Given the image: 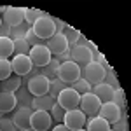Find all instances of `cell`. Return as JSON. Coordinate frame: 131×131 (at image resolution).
<instances>
[{"label": "cell", "mask_w": 131, "mask_h": 131, "mask_svg": "<svg viewBox=\"0 0 131 131\" xmlns=\"http://www.w3.org/2000/svg\"><path fill=\"white\" fill-rule=\"evenodd\" d=\"M28 28H31V26L26 23V21L21 23V25H18V26H14V28H10L9 39H12V40H16V39H25V35H26Z\"/></svg>", "instance_id": "cell-24"}, {"label": "cell", "mask_w": 131, "mask_h": 131, "mask_svg": "<svg viewBox=\"0 0 131 131\" xmlns=\"http://www.w3.org/2000/svg\"><path fill=\"white\" fill-rule=\"evenodd\" d=\"M88 121V117H86V114L79 108H75V110H68L65 114V117H63V124L68 128L70 131H75V129H82L84 128V124Z\"/></svg>", "instance_id": "cell-8"}, {"label": "cell", "mask_w": 131, "mask_h": 131, "mask_svg": "<svg viewBox=\"0 0 131 131\" xmlns=\"http://www.w3.org/2000/svg\"><path fill=\"white\" fill-rule=\"evenodd\" d=\"M10 67H12L14 75H19L21 77V75H26L33 68V63H31L30 56H26V54H16L10 60Z\"/></svg>", "instance_id": "cell-12"}, {"label": "cell", "mask_w": 131, "mask_h": 131, "mask_svg": "<svg viewBox=\"0 0 131 131\" xmlns=\"http://www.w3.org/2000/svg\"><path fill=\"white\" fill-rule=\"evenodd\" d=\"M14 56V40L9 37H0V60H9Z\"/></svg>", "instance_id": "cell-19"}, {"label": "cell", "mask_w": 131, "mask_h": 131, "mask_svg": "<svg viewBox=\"0 0 131 131\" xmlns=\"http://www.w3.org/2000/svg\"><path fill=\"white\" fill-rule=\"evenodd\" d=\"M5 9H7V7H0V12H5Z\"/></svg>", "instance_id": "cell-39"}, {"label": "cell", "mask_w": 131, "mask_h": 131, "mask_svg": "<svg viewBox=\"0 0 131 131\" xmlns=\"http://www.w3.org/2000/svg\"><path fill=\"white\" fill-rule=\"evenodd\" d=\"M18 105V98L14 93H7V91H0V114L14 110V107Z\"/></svg>", "instance_id": "cell-17"}, {"label": "cell", "mask_w": 131, "mask_h": 131, "mask_svg": "<svg viewBox=\"0 0 131 131\" xmlns=\"http://www.w3.org/2000/svg\"><path fill=\"white\" fill-rule=\"evenodd\" d=\"M56 103L60 105L61 108H65V110H75V108H79V103H81V94L77 93V91H73L68 86L67 89H63L58 94V98H56Z\"/></svg>", "instance_id": "cell-4"}, {"label": "cell", "mask_w": 131, "mask_h": 131, "mask_svg": "<svg viewBox=\"0 0 131 131\" xmlns=\"http://www.w3.org/2000/svg\"><path fill=\"white\" fill-rule=\"evenodd\" d=\"M56 60L60 61V63L70 61V49H68V51H65V52H61V54H58V56H56Z\"/></svg>", "instance_id": "cell-36"}, {"label": "cell", "mask_w": 131, "mask_h": 131, "mask_svg": "<svg viewBox=\"0 0 131 131\" xmlns=\"http://www.w3.org/2000/svg\"><path fill=\"white\" fill-rule=\"evenodd\" d=\"M46 47L49 49V52L52 54V58H56L58 54H61V52L70 49V46H68V42H67V39H65L63 33H54L51 39H47V40H46Z\"/></svg>", "instance_id": "cell-10"}, {"label": "cell", "mask_w": 131, "mask_h": 131, "mask_svg": "<svg viewBox=\"0 0 131 131\" xmlns=\"http://www.w3.org/2000/svg\"><path fill=\"white\" fill-rule=\"evenodd\" d=\"M25 131H35V129H31V128H28V129H25Z\"/></svg>", "instance_id": "cell-40"}, {"label": "cell", "mask_w": 131, "mask_h": 131, "mask_svg": "<svg viewBox=\"0 0 131 131\" xmlns=\"http://www.w3.org/2000/svg\"><path fill=\"white\" fill-rule=\"evenodd\" d=\"M58 68H60V61L56 60V58H52L46 67H42L40 75H44V77L49 79V81H54V79L58 77Z\"/></svg>", "instance_id": "cell-21"}, {"label": "cell", "mask_w": 131, "mask_h": 131, "mask_svg": "<svg viewBox=\"0 0 131 131\" xmlns=\"http://www.w3.org/2000/svg\"><path fill=\"white\" fill-rule=\"evenodd\" d=\"M49 79H46L44 75H33L28 79L26 82V89L28 93H31L33 96H42V94H47L49 93Z\"/></svg>", "instance_id": "cell-6"}, {"label": "cell", "mask_w": 131, "mask_h": 131, "mask_svg": "<svg viewBox=\"0 0 131 131\" xmlns=\"http://www.w3.org/2000/svg\"><path fill=\"white\" fill-rule=\"evenodd\" d=\"M70 88H72L73 91H77L79 94H84V93H89V91H91V86H89L86 81H84L82 77H81V79H77L73 84H70Z\"/></svg>", "instance_id": "cell-30"}, {"label": "cell", "mask_w": 131, "mask_h": 131, "mask_svg": "<svg viewBox=\"0 0 131 131\" xmlns=\"http://www.w3.org/2000/svg\"><path fill=\"white\" fill-rule=\"evenodd\" d=\"M63 35H65V39H67V42H68V46H73V44H77V42L81 40V31L77 30V28H73V26H65V30L61 31Z\"/></svg>", "instance_id": "cell-23"}, {"label": "cell", "mask_w": 131, "mask_h": 131, "mask_svg": "<svg viewBox=\"0 0 131 131\" xmlns=\"http://www.w3.org/2000/svg\"><path fill=\"white\" fill-rule=\"evenodd\" d=\"M30 46H28V42L25 40V39H16L14 40V56L16 54H30Z\"/></svg>", "instance_id": "cell-27"}, {"label": "cell", "mask_w": 131, "mask_h": 131, "mask_svg": "<svg viewBox=\"0 0 131 131\" xmlns=\"http://www.w3.org/2000/svg\"><path fill=\"white\" fill-rule=\"evenodd\" d=\"M70 60L75 65H79L81 70H82L86 65H89L91 61H94V58H93L91 47H88L86 44H73L72 49H70Z\"/></svg>", "instance_id": "cell-3"}, {"label": "cell", "mask_w": 131, "mask_h": 131, "mask_svg": "<svg viewBox=\"0 0 131 131\" xmlns=\"http://www.w3.org/2000/svg\"><path fill=\"white\" fill-rule=\"evenodd\" d=\"M30 117H31L30 107H23V108H18V110L14 112V117H12L10 121L14 122L16 128H19L21 131H25V129L30 128Z\"/></svg>", "instance_id": "cell-16"}, {"label": "cell", "mask_w": 131, "mask_h": 131, "mask_svg": "<svg viewBox=\"0 0 131 131\" xmlns=\"http://www.w3.org/2000/svg\"><path fill=\"white\" fill-rule=\"evenodd\" d=\"M51 131H70V129H68L65 124H56V126H54V128H52Z\"/></svg>", "instance_id": "cell-38"}, {"label": "cell", "mask_w": 131, "mask_h": 131, "mask_svg": "<svg viewBox=\"0 0 131 131\" xmlns=\"http://www.w3.org/2000/svg\"><path fill=\"white\" fill-rule=\"evenodd\" d=\"M110 129H112V126L100 115L89 119L88 126H86V131H110Z\"/></svg>", "instance_id": "cell-20"}, {"label": "cell", "mask_w": 131, "mask_h": 131, "mask_svg": "<svg viewBox=\"0 0 131 131\" xmlns=\"http://www.w3.org/2000/svg\"><path fill=\"white\" fill-rule=\"evenodd\" d=\"M81 75H82V79L93 88V86H98V84H101V82L105 81L107 68L101 63H98V61H91L89 65H86L81 70Z\"/></svg>", "instance_id": "cell-1"}, {"label": "cell", "mask_w": 131, "mask_h": 131, "mask_svg": "<svg viewBox=\"0 0 131 131\" xmlns=\"http://www.w3.org/2000/svg\"><path fill=\"white\" fill-rule=\"evenodd\" d=\"M112 131H128V121L126 115H121V119L117 122H114V129Z\"/></svg>", "instance_id": "cell-33"}, {"label": "cell", "mask_w": 131, "mask_h": 131, "mask_svg": "<svg viewBox=\"0 0 131 131\" xmlns=\"http://www.w3.org/2000/svg\"><path fill=\"white\" fill-rule=\"evenodd\" d=\"M31 30H33V33L39 37V39H42V40H47V39H51L56 31H54V23H52V16H44V18H40V19H37L33 25H31Z\"/></svg>", "instance_id": "cell-5"}, {"label": "cell", "mask_w": 131, "mask_h": 131, "mask_svg": "<svg viewBox=\"0 0 131 131\" xmlns=\"http://www.w3.org/2000/svg\"><path fill=\"white\" fill-rule=\"evenodd\" d=\"M25 40L28 42V46H30V47H35V46H46V40L39 39V37L33 33V30H31V28H28L26 35H25Z\"/></svg>", "instance_id": "cell-29"}, {"label": "cell", "mask_w": 131, "mask_h": 131, "mask_svg": "<svg viewBox=\"0 0 131 131\" xmlns=\"http://www.w3.org/2000/svg\"><path fill=\"white\" fill-rule=\"evenodd\" d=\"M110 131H112V129H110Z\"/></svg>", "instance_id": "cell-43"}, {"label": "cell", "mask_w": 131, "mask_h": 131, "mask_svg": "<svg viewBox=\"0 0 131 131\" xmlns=\"http://www.w3.org/2000/svg\"><path fill=\"white\" fill-rule=\"evenodd\" d=\"M21 86V77L19 75H10L5 81L0 82V89L7 91V93H16V89H19Z\"/></svg>", "instance_id": "cell-22"}, {"label": "cell", "mask_w": 131, "mask_h": 131, "mask_svg": "<svg viewBox=\"0 0 131 131\" xmlns=\"http://www.w3.org/2000/svg\"><path fill=\"white\" fill-rule=\"evenodd\" d=\"M67 88H68V86H67L65 82H61L60 79H54V81L49 82V93H47V94L52 96V98L56 100V98H58V94H60L63 89H67Z\"/></svg>", "instance_id": "cell-25"}, {"label": "cell", "mask_w": 131, "mask_h": 131, "mask_svg": "<svg viewBox=\"0 0 131 131\" xmlns=\"http://www.w3.org/2000/svg\"><path fill=\"white\" fill-rule=\"evenodd\" d=\"M44 16H47V12H42V10L39 9H28L26 7V12H25V21L28 23V25H33L37 19H40V18H44Z\"/></svg>", "instance_id": "cell-26"}, {"label": "cell", "mask_w": 131, "mask_h": 131, "mask_svg": "<svg viewBox=\"0 0 131 131\" xmlns=\"http://www.w3.org/2000/svg\"><path fill=\"white\" fill-rule=\"evenodd\" d=\"M52 124V117H51L49 112L44 110H35L31 112L30 117V128L35 131H47Z\"/></svg>", "instance_id": "cell-9"}, {"label": "cell", "mask_w": 131, "mask_h": 131, "mask_svg": "<svg viewBox=\"0 0 131 131\" xmlns=\"http://www.w3.org/2000/svg\"><path fill=\"white\" fill-rule=\"evenodd\" d=\"M98 115L103 117L108 124H114V122H117L119 119H121L122 112L114 101H108V103H101L100 110H98Z\"/></svg>", "instance_id": "cell-13"}, {"label": "cell", "mask_w": 131, "mask_h": 131, "mask_svg": "<svg viewBox=\"0 0 131 131\" xmlns=\"http://www.w3.org/2000/svg\"><path fill=\"white\" fill-rule=\"evenodd\" d=\"M101 107V101L96 98V94L93 93H84L81 94V103H79V110H82L86 115H96Z\"/></svg>", "instance_id": "cell-7"}, {"label": "cell", "mask_w": 131, "mask_h": 131, "mask_svg": "<svg viewBox=\"0 0 131 131\" xmlns=\"http://www.w3.org/2000/svg\"><path fill=\"white\" fill-rule=\"evenodd\" d=\"M52 23H54V31H56V33H61V31L65 30V26H67V25L61 19H58V18H52Z\"/></svg>", "instance_id": "cell-35"}, {"label": "cell", "mask_w": 131, "mask_h": 131, "mask_svg": "<svg viewBox=\"0 0 131 131\" xmlns=\"http://www.w3.org/2000/svg\"><path fill=\"white\" fill-rule=\"evenodd\" d=\"M91 93L96 94V98H98L101 103H108V101L114 100L115 88H112V84L101 82V84H98V86H93V88H91Z\"/></svg>", "instance_id": "cell-15"}, {"label": "cell", "mask_w": 131, "mask_h": 131, "mask_svg": "<svg viewBox=\"0 0 131 131\" xmlns=\"http://www.w3.org/2000/svg\"><path fill=\"white\" fill-rule=\"evenodd\" d=\"M75 131H86V129H84V128H82V129H75Z\"/></svg>", "instance_id": "cell-41"}, {"label": "cell", "mask_w": 131, "mask_h": 131, "mask_svg": "<svg viewBox=\"0 0 131 131\" xmlns=\"http://www.w3.org/2000/svg\"><path fill=\"white\" fill-rule=\"evenodd\" d=\"M30 60L33 63V67H46L51 60H52V54L49 52V49L46 46H35L30 49Z\"/></svg>", "instance_id": "cell-11"}, {"label": "cell", "mask_w": 131, "mask_h": 131, "mask_svg": "<svg viewBox=\"0 0 131 131\" xmlns=\"http://www.w3.org/2000/svg\"><path fill=\"white\" fill-rule=\"evenodd\" d=\"M114 103L121 108V112H126V100H124V91L121 88H115V94H114Z\"/></svg>", "instance_id": "cell-32"}, {"label": "cell", "mask_w": 131, "mask_h": 131, "mask_svg": "<svg viewBox=\"0 0 131 131\" xmlns=\"http://www.w3.org/2000/svg\"><path fill=\"white\" fill-rule=\"evenodd\" d=\"M61 82H65L67 86H70L77 79H81V67L75 65L73 61H65V63H60V68H58V77Z\"/></svg>", "instance_id": "cell-2"}, {"label": "cell", "mask_w": 131, "mask_h": 131, "mask_svg": "<svg viewBox=\"0 0 131 131\" xmlns=\"http://www.w3.org/2000/svg\"><path fill=\"white\" fill-rule=\"evenodd\" d=\"M12 75V67H10V60H0V82L5 81L7 77Z\"/></svg>", "instance_id": "cell-28"}, {"label": "cell", "mask_w": 131, "mask_h": 131, "mask_svg": "<svg viewBox=\"0 0 131 131\" xmlns=\"http://www.w3.org/2000/svg\"><path fill=\"white\" fill-rule=\"evenodd\" d=\"M14 122L10 121V119H5V117H2L0 119V131H14Z\"/></svg>", "instance_id": "cell-34"}, {"label": "cell", "mask_w": 131, "mask_h": 131, "mask_svg": "<svg viewBox=\"0 0 131 131\" xmlns=\"http://www.w3.org/2000/svg\"><path fill=\"white\" fill-rule=\"evenodd\" d=\"M10 35V26H7L5 23H2L0 26V37H9Z\"/></svg>", "instance_id": "cell-37"}, {"label": "cell", "mask_w": 131, "mask_h": 131, "mask_svg": "<svg viewBox=\"0 0 131 131\" xmlns=\"http://www.w3.org/2000/svg\"><path fill=\"white\" fill-rule=\"evenodd\" d=\"M56 100L49 96V94H42V96H33L31 100V107L35 110H44V112H51V108L54 107Z\"/></svg>", "instance_id": "cell-18"}, {"label": "cell", "mask_w": 131, "mask_h": 131, "mask_svg": "<svg viewBox=\"0 0 131 131\" xmlns=\"http://www.w3.org/2000/svg\"><path fill=\"white\" fill-rule=\"evenodd\" d=\"M51 117H52V119H54V121L58 122V124H63V117H65V114H67V110H65V108H61L60 105H58V103H54V107H52V108H51Z\"/></svg>", "instance_id": "cell-31"}, {"label": "cell", "mask_w": 131, "mask_h": 131, "mask_svg": "<svg viewBox=\"0 0 131 131\" xmlns=\"http://www.w3.org/2000/svg\"><path fill=\"white\" fill-rule=\"evenodd\" d=\"M25 12H26L25 7H7L4 12V23L10 28H14L21 23H25Z\"/></svg>", "instance_id": "cell-14"}, {"label": "cell", "mask_w": 131, "mask_h": 131, "mask_svg": "<svg viewBox=\"0 0 131 131\" xmlns=\"http://www.w3.org/2000/svg\"><path fill=\"white\" fill-rule=\"evenodd\" d=\"M0 26H2V19H0Z\"/></svg>", "instance_id": "cell-42"}]
</instances>
